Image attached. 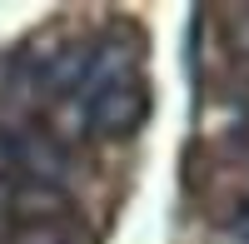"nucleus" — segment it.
Here are the masks:
<instances>
[{"mask_svg":"<svg viewBox=\"0 0 249 244\" xmlns=\"http://www.w3.org/2000/svg\"><path fill=\"white\" fill-rule=\"evenodd\" d=\"M10 145H15V179L65 190L70 155H65V145H60L55 135H45V130H20V135H10Z\"/></svg>","mask_w":249,"mask_h":244,"instance_id":"f03ea898","label":"nucleus"},{"mask_svg":"<svg viewBox=\"0 0 249 244\" xmlns=\"http://www.w3.org/2000/svg\"><path fill=\"white\" fill-rule=\"evenodd\" d=\"M10 209H15V219H25V225H55V214L65 209V190L15 179V190H10Z\"/></svg>","mask_w":249,"mask_h":244,"instance_id":"7ed1b4c3","label":"nucleus"},{"mask_svg":"<svg viewBox=\"0 0 249 244\" xmlns=\"http://www.w3.org/2000/svg\"><path fill=\"white\" fill-rule=\"evenodd\" d=\"M15 244H70V239H65L60 225H25L15 234Z\"/></svg>","mask_w":249,"mask_h":244,"instance_id":"20e7f679","label":"nucleus"},{"mask_svg":"<svg viewBox=\"0 0 249 244\" xmlns=\"http://www.w3.org/2000/svg\"><path fill=\"white\" fill-rule=\"evenodd\" d=\"M230 229H234L239 239H249V194H244L239 205H234V214H230Z\"/></svg>","mask_w":249,"mask_h":244,"instance_id":"423d86ee","label":"nucleus"},{"mask_svg":"<svg viewBox=\"0 0 249 244\" xmlns=\"http://www.w3.org/2000/svg\"><path fill=\"white\" fill-rule=\"evenodd\" d=\"M15 179V145H10V130H0V185Z\"/></svg>","mask_w":249,"mask_h":244,"instance_id":"39448f33","label":"nucleus"},{"mask_svg":"<svg viewBox=\"0 0 249 244\" xmlns=\"http://www.w3.org/2000/svg\"><path fill=\"white\" fill-rule=\"evenodd\" d=\"M144 110H150L144 90L135 80H120V85H105L100 95L80 100V125L100 139H130L144 125Z\"/></svg>","mask_w":249,"mask_h":244,"instance_id":"f257e3e1","label":"nucleus"}]
</instances>
